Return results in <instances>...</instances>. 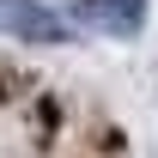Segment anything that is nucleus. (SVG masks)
Segmentation results:
<instances>
[{"label":"nucleus","instance_id":"f257e3e1","mask_svg":"<svg viewBox=\"0 0 158 158\" xmlns=\"http://www.w3.org/2000/svg\"><path fill=\"white\" fill-rule=\"evenodd\" d=\"M0 37L12 43H37V49H55V43H73V19L55 12L49 0H0Z\"/></svg>","mask_w":158,"mask_h":158},{"label":"nucleus","instance_id":"f03ea898","mask_svg":"<svg viewBox=\"0 0 158 158\" xmlns=\"http://www.w3.org/2000/svg\"><path fill=\"white\" fill-rule=\"evenodd\" d=\"M79 12L98 31H110V37H134L146 24V0H79Z\"/></svg>","mask_w":158,"mask_h":158}]
</instances>
